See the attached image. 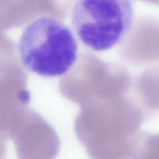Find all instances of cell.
Segmentation results:
<instances>
[{"instance_id":"obj_2","label":"cell","mask_w":159,"mask_h":159,"mask_svg":"<svg viewBox=\"0 0 159 159\" xmlns=\"http://www.w3.org/2000/svg\"><path fill=\"white\" fill-rule=\"evenodd\" d=\"M134 21L131 0H77L72 8L71 24L80 41L102 52L122 42Z\"/></svg>"},{"instance_id":"obj_3","label":"cell","mask_w":159,"mask_h":159,"mask_svg":"<svg viewBox=\"0 0 159 159\" xmlns=\"http://www.w3.org/2000/svg\"><path fill=\"white\" fill-rule=\"evenodd\" d=\"M73 0H0V18L20 20L35 16H55Z\"/></svg>"},{"instance_id":"obj_1","label":"cell","mask_w":159,"mask_h":159,"mask_svg":"<svg viewBox=\"0 0 159 159\" xmlns=\"http://www.w3.org/2000/svg\"><path fill=\"white\" fill-rule=\"evenodd\" d=\"M20 61L29 71L44 77L66 74L78 57L71 29L58 19L42 16L24 29L18 43Z\"/></svg>"}]
</instances>
